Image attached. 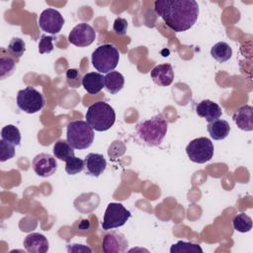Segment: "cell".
Instances as JSON below:
<instances>
[{
  "label": "cell",
  "instance_id": "cell-28",
  "mask_svg": "<svg viewBox=\"0 0 253 253\" xmlns=\"http://www.w3.org/2000/svg\"><path fill=\"white\" fill-rule=\"evenodd\" d=\"M84 166V160L76 156H71L65 161V171L69 175H75L80 173L85 168Z\"/></svg>",
  "mask_w": 253,
  "mask_h": 253
},
{
  "label": "cell",
  "instance_id": "cell-32",
  "mask_svg": "<svg viewBox=\"0 0 253 253\" xmlns=\"http://www.w3.org/2000/svg\"><path fill=\"white\" fill-rule=\"evenodd\" d=\"M113 30L118 36H125L127 30V21L124 18H117L114 21Z\"/></svg>",
  "mask_w": 253,
  "mask_h": 253
},
{
  "label": "cell",
  "instance_id": "cell-3",
  "mask_svg": "<svg viewBox=\"0 0 253 253\" xmlns=\"http://www.w3.org/2000/svg\"><path fill=\"white\" fill-rule=\"evenodd\" d=\"M86 122L97 131H106L111 128L116 121V113L114 109L106 102L100 101L88 107Z\"/></svg>",
  "mask_w": 253,
  "mask_h": 253
},
{
  "label": "cell",
  "instance_id": "cell-13",
  "mask_svg": "<svg viewBox=\"0 0 253 253\" xmlns=\"http://www.w3.org/2000/svg\"><path fill=\"white\" fill-rule=\"evenodd\" d=\"M84 167L86 174L99 177L107 167V161L103 154L100 153H89L84 158Z\"/></svg>",
  "mask_w": 253,
  "mask_h": 253
},
{
  "label": "cell",
  "instance_id": "cell-2",
  "mask_svg": "<svg viewBox=\"0 0 253 253\" xmlns=\"http://www.w3.org/2000/svg\"><path fill=\"white\" fill-rule=\"evenodd\" d=\"M167 127V121L161 114H158L138 124L136 126V132L145 144L148 146H156L159 145L165 137Z\"/></svg>",
  "mask_w": 253,
  "mask_h": 253
},
{
  "label": "cell",
  "instance_id": "cell-18",
  "mask_svg": "<svg viewBox=\"0 0 253 253\" xmlns=\"http://www.w3.org/2000/svg\"><path fill=\"white\" fill-rule=\"evenodd\" d=\"M104 77L99 72L86 73L82 78V85L89 94L96 95L105 87Z\"/></svg>",
  "mask_w": 253,
  "mask_h": 253
},
{
  "label": "cell",
  "instance_id": "cell-8",
  "mask_svg": "<svg viewBox=\"0 0 253 253\" xmlns=\"http://www.w3.org/2000/svg\"><path fill=\"white\" fill-rule=\"evenodd\" d=\"M131 213L120 203H110L106 209L102 221L104 230L114 229L123 226L130 217Z\"/></svg>",
  "mask_w": 253,
  "mask_h": 253
},
{
  "label": "cell",
  "instance_id": "cell-16",
  "mask_svg": "<svg viewBox=\"0 0 253 253\" xmlns=\"http://www.w3.org/2000/svg\"><path fill=\"white\" fill-rule=\"evenodd\" d=\"M153 82L159 86H169L174 79L173 67L170 63L156 65L150 72Z\"/></svg>",
  "mask_w": 253,
  "mask_h": 253
},
{
  "label": "cell",
  "instance_id": "cell-23",
  "mask_svg": "<svg viewBox=\"0 0 253 253\" xmlns=\"http://www.w3.org/2000/svg\"><path fill=\"white\" fill-rule=\"evenodd\" d=\"M1 137L3 140L13 145H20L21 143L20 130L13 125H7L1 129Z\"/></svg>",
  "mask_w": 253,
  "mask_h": 253
},
{
  "label": "cell",
  "instance_id": "cell-26",
  "mask_svg": "<svg viewBox=\"0 0 253 253\" xmlns=\"http://www.w3.org/2000/svg\"><path fill=\"white\" fill-rule=\"evenodd\" d=\"M26 50V43L20 38H13L8 44L7 51L14 57L20 58Z\"/></svg>",
  "mask_w": 253,
  "mask_h": 253
},
{
  "label": "cell",
  "instance_id": "cell-29",
  "mask_svg": "<svg viewBox=\"0 0 253 253\" xmlns=\"http://www.w3.org/2000/svg\"><path fill=\"white\" fill-rule=\"evenodd\" d=\"M15 155V145L1 139L0 140V161L4 162Z\"/></svg>",
  "mask_w": 253,
  "mask_h": 253
},
{
  "label": "cell",
  "instance_id": "cell-17",
  "mask_svg": "<svg viewBox=\"0 0 253 253\" xmlns=\"http://www.w3.org/2000/svg\"><path fill=\"white\" fill-rule=\"evenodd\" d=\"M232 119L236 126L245 131L253 130V108L249 105H244L237 109Z\"/></svg>",
  "mask_w": 253,
  "mask_h": 253
},
{
  "label": "cell",
  "instance_id": "cell-14",
  "mask_svg": "<svg viewBox=\"0 0 253 253\" xmlns=\"http://www.w3.org/2000/svg\"><path fill=\"white\" fill-rule=\"evenodd\" d=\"M24 247L30 253H45L48 251L49 244L44 235L33 232L28 234L24 239Z\"/></svg>",
  "mask_w": 253,
  "mask_h": 253
},
{
  "label": "cell",
  "instance_id": "cell-6",
  "mask_svg": "<svg viewBox=\"0 0 253 253\" xmlns=\"http://www.w3.org/2000/svg\"><path fill=\"white\" fill-rule=\"evenodd\" d=\"M17 105L20 110L27 114H36L44 107L45 100L41 92L28 86L18 92Z\"/></svg>",
  "mask_w": 253,
  "mask_h": 253
},
{
  "label": "cell",
  "instance_id": "cell-31",
  "mask_svg": "<svg viewBox=\"0 0 253 253\" xmlns=\"http://www.w3.org/2000/svg\"><path fill=\"white\" fill-rule=\"evenodd\" d=\"M53 40H54V37L42 35L39 42V52L42 54L51 52L53 50V44H52Z\"/></svg>",
  "mask_w": 253,
  "mask_h": 253
},
{
  "label": "cell",
  "instance_id": "cell-9",
  "mask_svg": "<svg viewBox=\"0 0 253 253\" xmlns=\"http://www.w3.org/2000/svg\"><path fill=\"white\" fill-rule=\"evenodd\" d=\"M64 25V19L61 14L52 8H47L42 12L39 17L40 28L48 34L56 35Z\"/></svg>",
  "mask_w": 253,
  "mask_h": 253
},
{
  "label": "cell",
  "instance_id": "cell-25",
  "mask_svg": "<svg viewBox=\"0 0 253 253\" xmlns=\"http://www.w3.org/2000/svg\"><path fill=\"white\" fill-rule=\"evenodd\" d=\"M233 227L239 232H248L252 228V219L244 212L238 213L232 219Z\"/></svg>",
  "mask_w": 253,
  "mask_h": 253
},
{
  "label": "cell",
  "instance_id": "cell-11",
  "mask_svg": "<svg viewBox=\"0 0 253 253\" xmlns=\"http://www.w3.org/2000/svg\"><path fill=\"white\" fill-rule=\"evenodd\" d=\"M35 173L41 177H49L53 175L57 169V163L48 153H40L35 156L32 162Z\"/></svg>",
  "mask_w": 253,
  "mask_h": 253
},
{
  "label": "cell",
  "instance_id": "cell-7",
  "mask_svg": "<svg viewBox=\"0 0 253 253\" xmlns=\"http://www.w3.org/2000/svg\"><path fill=\"white\" fill-rule=\"evenodd\" d=\"M214 147L208 137H198L190 141L186 147V153L191 161L195 163H206L213 156Z\"/></svg>",
  "mask_w": 253,
  "mask_h": 253
},
{
  "label": "cell",
  "instance_id": "cell-30",
  "mask_svg": "<svg viewBox=\"0 0 253 253\" xmlns=\"http://www.w3.org/2000/svg\"><path fill=\"white\" fill-rule=\"evenodd\" d=\"M82 78L81 73L75 68H70L66 71V81L71 88H79L82 84Z\"/></svg>",
  "mask_w": 253,
  "mask_h": 253
},
{
  "label": "cell",
  "instance_id": "cell-12",
  "mask_svg": "<svg viewBox=\"0 0 253 253\" xmlns=\"http://www.w3.org/2000/svg\"><path fill=\"white\" fill-rule=\"evenodd\" d=\"M127 245L128 242L123 233L112 231L104 236L102 250L105 253H123L126 250Z\"/></svg>",
  "mask_w": 253,
  "mask_h": 253
},
{
  "label": "cell",
  "instance_id": "cell-24",
  "mask_svg": "<svg viewBox=\"0 0 253 253\" xmlns=\"http://www.w3.org/2000/svg\"><path fill=\"white\" fill-rule=\"evenodd\" d=\"M171 253H203V249L199 244L186 242L183 240L177 241L170 248Z\"/></svg>",
  "mask_w": 253,
  "mask_h": 253
},
{
  "label": "cell",
  "instance_id": "cell-27",
  "mask_svg": "<svg viewBox=\"0 0 253 253\" xmlns=\"http://www.w3.org/2000/svg\"><path fill=\"white\" fill-rule=\"evenodd\" d=\"M16 66V60L10 56L4 54L0 57V78L4 79L7 76H10L13 73V70Z\"/></svg>",
  "mask_w": 253,
  "mask_h": 253
},
{
  "label": "cell",
  "instance_id": "cell-33",
  "mask_svg": "<svg viewBox=\"0 0 253 253\" xmlns=\"http://www.w3.org/2000/svg\"><path fill=\"white\" fill-rule=\"evenodd\" d=\"M67 250L70 252V251H73V252H83V251H88V252H92L91 248L89 247H86V246H83L81 244H72L71 246L68 245L67 246Z\"/></svg>",
  "mask_w": 253,
  "mask_h": 253
},
{
  "label": "cell",
  "instance_id": "cell-1",
  "mask_svg": "<svg viewBox=\"0 0 253 253\" xmlns=\"http://www.w3.org/2000/svg\"><path fill=\"white\" fill-rule=\"evenodd\" d=\"M154 10L176 33L191 29L199 16V5L195 0H156Z\"/></svg>",
  "mask_w": 253,
  "mask_h": 253
},
{
  "label": "cell",
  "instance_id": "cell-19",
  "mask_svg": "<svg viewBox=\"0 0 253 253\" xmlns=\"http://www.w3.org/2000/svg\"><path fill=\"white\" fill-rule=\"evenodd\" d=\"M208 131L211 137L214 140L224 139L230 131V126L225 120H215L208 125Z\"/></svg>",
  "mask_w": 253,
  "mask_h": 253
},
{
  "label": "cell",
  "instance_id": "cell-22",
  "mask_svg": "<svg viewBox=\"0 0 253 253\" xmlns=\"http://www.w3.org/2000/svg\"><path fill=\"white\" fill-rule=\"evenodd\" d=\"M74 148L68 143L67 140L59 139L57 140L53 145V154L55 158H58L59 160L66 161L69 157L74 156Z\"/></svg>",
  "mask_w": 253,
  "mask_h": 253
},
{
  "label": "cell",
  "instance_id": "cell-5",
  "mask_svg": "<svg viewBox=\"0 0 253 253\" xmlns=\"http://www.w3.org/2000/svg\"><path fill=\"white\" fill-rule=\"evenodd\" d=\"M120 59L118 48L110 43L98 46L92 53V65L100 73H109L113 71Z\"/></svg>",
  "mask_w": 253,
  "mask_h": 253
},
{
  "label": "cell",
  "instance_id": "cell-10",
  "mask_svg": "<svg viewBox=\"0 0 253 253\" xmlns=\"http://www.w3.org/2000/svg\"><path fill=\"white\" fill-rule=\"evenodd\" d=\"M96 39V32L92 26L87 23L76 25L68 35L69 42L76 46H88Z\"/></svg>",
  "mask_w": 253,
  "mask_h": 253
},
{
  "label": "cell",
  "instance_id": "cell-20",
  "mask_svg": "<svg viewBox=\"0 0 253 253\" xmlns=\"http://www.w3.org/2000/svg\"><path fill=\"white\" fill-rule=\"evenodd\" d=\"M105 88L111 94H117L125 85V78L122 73L118 71H111L104 77Z\"/></svg>",
  "mask_w": 253,
  "mask_h": 253
},
{
  "label": "cell",
  "instance_id": "cell-15",
  "mask_svg": "<svg viewBox=\"0 0 253 253\" xmlns=\"http://www.w3.org/2000/svg\"><path fill=\"white\" fill-rule=\"evenodd\" d=\"M196 113L199 117L206 119L207 122L211 123L220 118L222 111L221 108L211 100H203L196 106Z\"/></svg>",
  "mask_w": 253,
  "mask_h": 253
},
{
  "label": "cell",
  "instance_id": "cell-21",
  "mask_svg": "<svg viewBox=\"0 0 253 253\" xmlns=\"http://www.w3.org/2000/svg\"><path fill=\"white\" fill-rule=\"evenodd\" d=\"M211 55L218 62L222 63L230 59L232 55V49L225 42H216L211 49Z\"/></svg>",
  "mask_w": 253,
  "mask_h": 253
},
{
  "label": "cell",
  "instance_id": "cell-4",
  "mask_svg": "<svg viewBox=\"0 0 253 253\" xmlns=\"http://www.w3.org/2000/svg\"><path fill=\"white\" fill-rule=\"evenodd\" d=\"M66 139L74 149H86L94 140V130L85 121H73L67 125Z\"/></svg>",
  "mask_w": 253,
  "mask_h": 253
}]
</instances>
